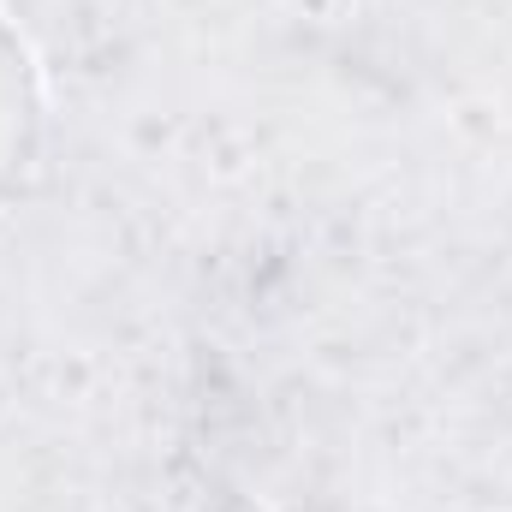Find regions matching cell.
<instances>
[{
    "mask_svg": "<svg viewBox=\"0 0 512 512\" xmlns=\"http://www.w3.org/2000/svg\"><path fill=\"white\" fill-rule=\"evenodd\" d=\"M36 155H42L36 66H30V48L18 42V30L0 18V209L24 191V179L36 173Z\"/></svg>",
    "mask_w": 512,
    "mask_h": 512,
    "instance_id": "6da1fadb",
    "label": "cell"
}]
</instances>
